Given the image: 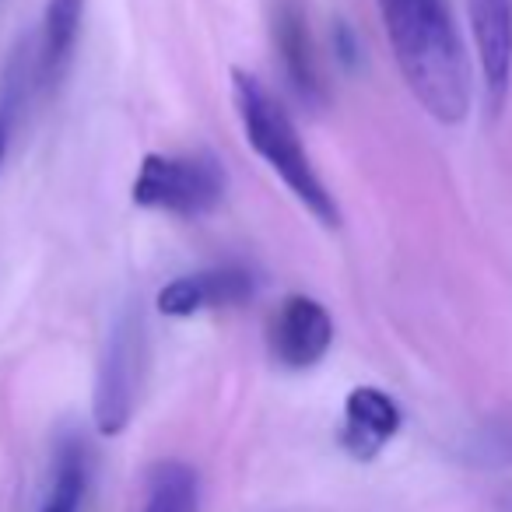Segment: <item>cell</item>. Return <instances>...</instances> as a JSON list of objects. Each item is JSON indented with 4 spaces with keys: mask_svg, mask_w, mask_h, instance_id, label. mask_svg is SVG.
Masks as SVG:
<instances>
[{
    "mask_svg": "<svg viewBox=\"0 0 512 512\" xmlns=\"http://www.w3.org/2000/svg\"><path fill=\"white\" fill-rule=\"evenodd\" d=\"M225 169L211 155H144L137 165L130 200L144 211L204 218L225 200Z\"/></svg>",
    "mask_w": 512,
    "mask_h": 512,
    "instance_id": "3",
    "label": "cell"
},
{
    "mask_svg": "<svg viewBox=\"0 0 512 512\" xmlns=\"http://www.w3.org/2000/svg\"><path fill=\"white\" fill-rule=\"evenodd\" d=\"M271 36H274V50L281 57V71H285L288 85L299 95L302 106L309 109L327 106V81H323L320 60H316L309 15L299 0H274Z\"/></svg>",
    "mask_w": 512,
    "mask_h": 512,
    "instance_id": "7",
    "label": "cell"
},
{
    "mask_svg": "<svg viewBox=\"0 0 512 512\" xmlns=\"http://www.w3.org/2000/svg\"><path fill=\"white\" fill-rule=\"evenodd\" d=\"M85 0H46L43 25L36 39V88L39 95H53L64 85L78 50Z\"/></svg>",
    "mask_w": 512,
    "mask_h": 512,
    "instance_id": "10",
    "label": "cell"
},
{
    "mask_svg": "<svg viewBox=\"0 0 512 512\" xmlns=\"http://www.w3.org/2000/svg\"><path fill=\"white\" fill-rule=\"evenodd\" d=\"M337 57H341L348 67L358 60V46H355V39H351V32L344 29V25H337Z\"/></svg>",
    "mask_w": 512,
    "mask_h": 512,
    "instance_id": "14",
    "label": "cell"
},
{
    "mask_svg": "<svg viewBox=\"0 0 512 512\" xmlns=\"http://www.w3.org/2000/svg\"><path fill=\"white\" fill-rule=\"evenodd\" d=\"M32 92L36 88V43L32 39H18V46L8 53L4 67H0V169L8 162L15 130L25 116Z\"/></svg>",
    "mask_w": 512,
    "mask_h": 512,
    "instance_id": "11",
    "label": "cell"
},
{
    "mask_svg": "<svg viewBox=\"0 0 512 512\" xmlns=\"http://www.w3.org/2000/svg\"><path fill=\"white\" fill-rule=\"evenodd\" d=\"M404 414L397 400L383 393L379 386H355L344 400V418L337 442L358 463H372L393 439H397Z\"/></svg>",
    "mask_w": 512,
    "mask_h": 512,
    "instance_id": "8",
    "label": "cell"
},
{
    "mask_svg": "<svg viewBox=\"0 0 512 512\" xmlns=\"http://www.w3.org/2000/svg\"><path fill=\"white\" fill-rule=\"evenodd\" d=\"M232 106L242 123L246 144L278 172V179L295 193V200H299L323 228L341 225V207H337L334 193L316 176L313 158L302 148V137H299V130H295L292 116L274 99L271 88L256 78V74L242 71V67H232Z\"/></svg>",
    "mask_w": 512,
    "mask_h": 512,
    "instance_id": "2",
    "label": "cell"
},
{
    "mask_svg": "<svg viewBox=\"0 0 512 512\" xmlns=\"http://www.w3.org/2000/svg\"><path fill=\"white\" fill-rule=\"evenodd\" d=\"M393 60L432 120L456 127L470 113V64L442 0H379Z\"/></svg>",
    "mask_w": 512,
    "mask_h": 512,
    "instance_id": "1",
    "label": "cell"
},
{
    "mask_svg": "<svg viewBox=\"0 0 512 512\" xmlns=\"http://www.w3.org/2000/svg\"><path fill=\"white\" fill-rule=\"evenodd\" d=\"M334 344V320L313 295H288L267 323L271 358L288 372H306L327 358Z\"/></svg>",
    "mask_w": 512,
    "mask_h": 512,
    "instance_id": "5",
    "label": "cell"
},
{
    "mask_svg": "<svg viewBox=\"0 0 512 512\" xmlns=\"http://www.w3.org/2000/svg\"><path fill=\"white\" fill-rule=\"evenodd\" d=\"M88 481H92V449L85 435L64 432L53 449L50 495L39 512H81L85 509Z\"/></svg>",
    "mask_w": 512,
    "mask_h": 512,
    "instance_id": "12",
    "label": "cell"
},
{
    "mask_svg": "<svg viewBox=\"0 0 512 512\" xmlns=\"http://www.w3.org/2000/svg\"><path fill=\"white\" fill-rule=\"evenodd\" d=\"M144 369H148V330L137 309H123L113 320L102 344L99 372H95L92 418L102 435H120L130 425L141 397Z\"/></svg>",
    "mask_w": 512,
    "mask_h": 512,
    "instance_id": "4",
    "label": "cell"
},
{
    "mask_svg": "<svg viewBox=\"0 0 512 512\" xmlns=\"http://www.w3.org/2000/svg\"><path fill=\"white\" fill-rule=\"evenodd\" d=\"M256 288H260V278H256L253 267L221 264L169 281L158 292L155 306L162 316L186 320V316L207 313V309H228V306H239V302H249L256 295Z\"/></svg>",
    "mask_w": 512,
    "mask_h": 512,
    "instance_id": "6",
    "label": "cell"
},
{
    "mask_svg": "<svg viewBox=\"0 0 512 512\" xmlns=\"http://www.w3.org/2000/svg\"><path fill=\"white\" fill-rule=\"evenodd\" d=\"M477 64L491 109H502L512 85V0H467Z\"/></svg>",
    "mask_w": 512,
    "mask_h": 512,
    "instance_id": "9",
    "label": "cell"
},
{
    "mask_svg": "<svg viewBox=\"0 0 512 512\" xmlns=\"http://www.w3.org/2000/svg\"><path fill=\"white\" fill-rule=\"evenodd\" d=\"M200 477L183 460H158L144 477L141 512H197Z\"/></svg>",
    "mask_w": 512,
    "mask_h": 512,
    "instance_id": "13",
    "label": "cell"
}]
</instances>
